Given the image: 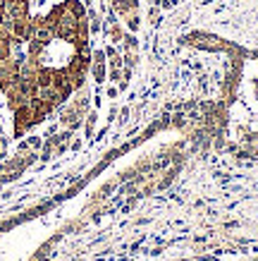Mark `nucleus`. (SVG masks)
<instances>
[{
	"label": "nucleus",
	"mask_w": 258,
	"mask_h": 261,
	"mask_svg": "<svg viewBox=\"0 0 258 261\" xmlns=\"http://www.w3.org/2000/svg\"><path fill=\"white\" fill-rule=\"evenodd\" d=\"M34 19L32 17H24V19H12V39L24 43V41H32L34 39Z\"/></svg>",
	"instance_id": "obj_1"
},
{
	"label": "nucleus",
	"mask_w": 258,
	"mask_h": 261,
	"mask_svg": "<svg viewBox=\"0 0 258 261\" xmlns=\"http://www.w3.org/2000/svg\"><path fill=\"white\" fill-rule=\"evenodd\" d=\"M34 122H36V115H34V111H32V103H26L19 111H15V135L19 137L24 129H29Z\"/></svg>",
	"instance_id": "obj_2"
},
{
	"label": "nucleus",
	"mask_w": 258,
	"mask_h": 261,
	"mask_svg": "<svg viewBox=\"0 0 258 261\" xmlns=\"http://www.w3.org/2000/svg\"><path fill=\"white\" fill-rule=\"evenodd\" d=\"M5 12H8V17H12V19H24V17H29V0H17V3H8Z\"/></svg>",
	"instance_id": "obj_3"
},
{
	"label": "nucleus",
	"mask_w": 258,
	"mask_h": 261,
	"mask_svg": "<svg viewBox=\"0 0 258 261\" xmlns=\"http://www.w3.org/2000/svg\"><path fill=\"white\" fill-rule=\"evenodd\" d=\"M91 72H94V80L103 82L105 80V53L103 50H96L94 60H91Z\"/></svg>",
	"instance_id": "obj_4"
},
{
	"label": "nucleus",
	"mask_w": 258,
	"mask_h": 261,
	"mask_svg": "<svg viewBox=\"0 0 258 261\" xmlns=\"http://www.w3.org/2000/svg\"><path fill=\"white\" fill-rule=\"evenodd\" d=\"M63 5H65V10H67L72 17H77V19H84L86 17V8H84V3H81V0H65Z\"/></svg>",
	"instance_id": "obj_5"
},
{
	"label": "nucleus",
	"mask_w": 258,
	"mask_h": 261,
	"mask_svg": "<svg viewBox=\"0 0 258 261\" xmlns=\"http://www.w3.org/2000/svg\"><path fill=\"white\" fill-rule=\"evenodd\" d=\"M105 34H108V39L112 41V43H120V41L125 39V34H122V27H120L115 19H108V24H105Z\"/></svg>",
	"instance_id": "obj_6"
},
{
	"label": "nucleus",
	"mask_w": 258,
	"mask_h": 261,
	"mask_svg": "<svg viewBox=\"0 0 258 261\" xmlns=\"http://www.w3.org/2000/svg\"><path fill=\"white\" fill-rule=\"evenodd\" d=\"M53 77H55V70L41 67L39 74H36V82H39V87H53Z\"/></svg>",
	"instance_id": "obj_7"
},
{
	"label": "nucleus",
	"mask_w": 258,
	"mask_h": 261,
	"mask_svg": "<svg viewBox=\"0 0 258 261\" xmlns=\"http://www.w3.org/2000/svg\"><path fill=\"white\" fill-rule=\"evenodd\" d=\"M89 29H91V32H98V29H101V17L96 15V10H89Z\"/></svg>",
	"instance_id": "obj_8"
},
{
	"label": "nucleus",
	"mask_w": 258,
	"mask_h": 261,
	"mask_svg": "<svg viewBox=\"0 0 258 261\" xmlns=\"http://www.w3.org/2000/svg\"><path fill=\"white\" fill-rule=\"evenodd\" d=\"M94 125H96V115H89V120H86V137H91Z\"/></svg>",
	"instance_id": "obj_9"
},
{
	"label": "nucleus",
	"mask_w": 258,
	"mask_h": 261,
	"mask_svg": "<svg viewBox=\"0 0 258 261\" xmlns=\"http://www.w3.org/2000/svg\"><path fill=\"white\" fill-rule=\"evenodd\" d=\"M84 3H86V5H91V3H94V0H84Z\"/></svg>",
	"instance_id": "obj_10"
},
{
	"label": "nucleus",
	"mask_w": 258,
	"mask_h": 261,
	"mask_svg": "<svg viewBox=\"0 0 258 261\" xmlns=\"http://www.w3.org/2000/svg\"><path fill=\"white\" fill-rule=\"evenodd\" d=\"M8 3H17V0H8Z\"/></svg>",
	"instance_id": "obj_11"
}]
</instances>
